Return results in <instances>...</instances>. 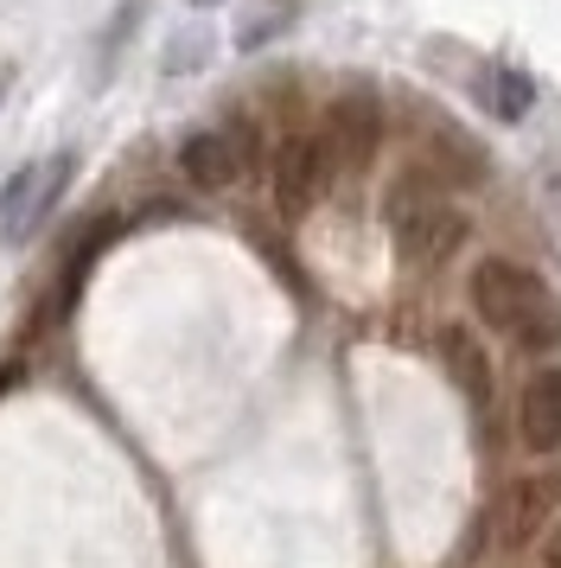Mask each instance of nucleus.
Returning a JSON list of instances; mask_svg holds the SVG:
<instances>
[{"label":"nucleus","mask_w":561,"mask_h":568,"mask_svg":"<svg viewBox=\"0 0 561 568\" xmlns=\"http://www.w3.org/2000/svg\"><path fill=\"white\" fill-rule=\"evenodd\" d=\"M389 243L408 268H440L447 256H459L466 243V217L459 205H447V192H434L428 180H402L389 192Z\"/></svg>","instance_id":"obj_2"},{"label":"nucleus","mask_w":561,"mask_h":568,"mask_svg":"<svg viewBox=\"0 0 561 568\" xmlns=\"http://www.w3.org/2000/svg\"><path fill=\"white\" fill-rule=\"evenodd\" d=\"M472 307L491 333L517 338L523 352H555L561 345V301L549 294L542 275H530L504 256H484L472 268Z\"/></svg>","instance_id":"obj_1"},{"label":"nucleus","mask_w":561,"mask_h":568,"mask_svg":"<svg viewBox=\"0 0 561 568\" xmlns=\"http://www.w3.org/2000/svg\"><path fill=\"white\" fill-rule=\"evenodd\" d=\"M71 180H76L71 148H58V154H45V160H26L20 173L0 185V236H7V243H32L39 224L58 211V199L71 192Z\"/></svg>","instance_id":"obj_3"},{"label":"nucleus","mask_w":561,"mask_h":568,"mask_svg":"<svg viewBox=\"0 0 561 568\" xmlns=\"http://www.w3.org/2000/svg\"><path fill=\"white\" fill-rule=\"evenodd\" d=\"M287 20H294V7H287V0H280L275 13H255L249 27L236 32V45H243V52H255V45H262V39H275V32L287 27Z\"/></svg>","instance_id":"obj_12"},{"label":"nucleus","mask_w":561,"mask_h":568,"mask_svg":"<svg viewBox=\"0 0 561 568\" xmlns=\"http://www.w3.org/2000/svg\"><path fill=\"white\" fill-rule=\"evenodd\" d=\"M440 364H447V377L466 389L472 409L491 403V358H484V345L466 333V326H447V333H440Z\"/></svg>","instance_id":"obj_9"},{"label":"nucleus","mask_w":561,"mask_h":568,"mask_svg":"<svg viewBox=\"0 0 561 568\" xmlns=\"http://www.w3.org/2000/svg\"><path fill=\"white\" fill-rule=\"evenodd\" d=\"M561 517V473L555 466H536V473H517L498 505H491V530L504 549H523V542L549 537V524Z\"/></svg>","instance_id":"obj_4"},{"label":"nucleus","mask_w":561,"mask_h":568,"mask_svg":"<svg viewBox=\"0 0 561 568\" xmlns=\"http://www.w3.org/2000/svg\"><path fill=\"white\" fill-rule=\"evenodd\" d=\"M243 166H249V134L243 129H198V134H185V148H178V173L198 185V192L236 185Z\"/></svg>","instance_id":"obj_6"},{"label":"nucleus","mask_w":561,"mask_h":568,"mask_svg":"<svg viewBox=\"0 0 561 568\" xmlns=\"http://www.w3.org/2000/svg\"><path fill=\"white\" fill-rule=\"evenodd\" d=\"M479 97H484V109H491L498 122H523L530 103H536V83L523 78L517 64H484L479 71Z\"/></svg>","instance_id":"obj_10"},{"label":"nucleus","mask_w":561,"mask_h":568,"mask_svg":"<svg viewBox=\"0 0 561 568\" xmlns=\"http://www.w3.org/2000/svg\"><path fill=\"white\" fill-rule=\"evenodd\" d=\"M542 568H561V517L549 524V537H542Z\"/></svg>","instance_id":"obj_13"},{"label":"nucleus","mask_w":561,"mask_h":568,"mask_svg":"<svg viewBox=\"0 0 561 568\" xmlns=\"http://www.w3.org/2000/svg\"><path fill=\"white\" fill-rule=\"evenodd\" d=\"M332 148L326 134H287L275 148V205L287 211V217H300V211H313L319 199H326L332 185Z\"/></svg>","instance_id":"obj_5"},{"label":"nucleus","mask_w":561,"mask_h":568,"mask_svg":"<svg viewBox=\"0 0 561 568\" xmlns=\"http://www.w3.org/2000/svg\"><path fill=\"white\" fill-rule=\"evenodd\" d=\"M198 7H211V0H198Z\"/></svg>","instance_id":"obj_14"},{"label":"nucleus","mask_w":561,"mask_h":568,"mask_svg":"<svg viewBox=\"0 0 561 568\" xmlns=\"http://www.w3.org/2000/svg\"><path fill=\"white\" fill-rule=\"evenodd\" d=\"M517 440L530 454H555L561 447V364L536 371L523 396H517Z\"/></svg>","instance_id":"obj_7"},{"label":"nucleus","mask_w":561,"mask_h":568,"mask_svg":"<svg viewBox=\"0 0 561 568\" xmlns=\"http://www.w3.org/2000/svg\"><path fill=\"white\" fill-rule=\"evenodd\" d=\"M434 160L447 166V180H484V154H479V141H466V134H453V129L434 134Z\"/></svg>","instance_id":"obj_11"},{"label":"nucleus","mask_w":561,"mask_h":568,"mask_svg":"<svg viewBox=\"0 0 561 568\" xmlns=\"http://www.w3.org/2000/svg\"><path fill=\"white\" fill-rule=\"evenodd\" d=\"M377 103L370 97H338L332 103V115H326V148H332V160H370V148H377Z\"/></svg>","instance_id":"obj_8"}]
</instances>
